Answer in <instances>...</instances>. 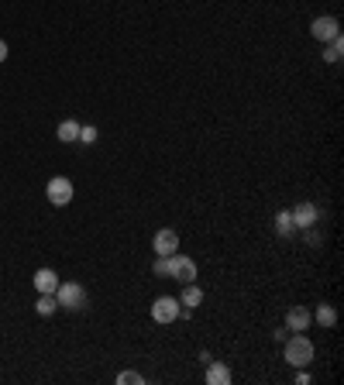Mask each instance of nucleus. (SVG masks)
Returning <instances> with one entry per match:
<instances>
[{
  "instance_id": "nucleus-1",
  "label": "nucleus",
  "mask_w": 344,
  "mask_h": 385,
  "mask_svg": "<svg viewBox=\"0 0 344 385\" xmlns=\"http://www.w3.org/2000/svg\"><path fill=\"white\" fill-rule=\"evenodd\" d=\"M313 354H317V347H313V341L303 337V334H289L286 341H283V358H286L293 368H306L313 361Z\"/></svg>"
},
{
  "instance_id": "nucleus-2",
  "label": "nucleus",
  "mask_w": 344,
  "mask_h": 385,
  "mask_svg": "<svg viewBox=\"0 0 344 385\" xmlns=\"http://www.w3.org/2000/svg\"><path fill=\"white\" fill-rule=\"evenodd\" d=\"M45 196H49L52 207H69L73 196H76V186H73V179H66V175H52L49 186H45Z\"/></svg>"
},
{
  "instance_id": "nucleus-3",
  "label": "nucleus",
  "mask_w": 344,
  "mask_h": 385,
  "mask_svg": "<svg viewBox=\"0 0 344 385\" xmlns=\"http://www.w3.org/2000/svg\"><path fill=\"white\" fill-rule=\"evenodd\" d=\"M56 299H59V309H83L86 307V289L79 282H59Z\"/></svg>"
},
{
  "instance_id": "nucleus-4",
  "label": "nucleus",
  "mask_w": 344,
  "mask_h": 385,
  "mask_svg": "<svg viewBox=\"0 0 344 385\" xmlns=\"http://www.w3.org/2000/svg\"><path fill=\"white\" fill-rule=\"evenodd\" d=\"M183 317V307H179V299L176 296H158L152 303V320L155 324H176Z\"/></svg>"
},
{
  "instance_id": "nucleus-5",
  "label": "nucleus",
  "mask_w": 344,
  "mask_h": 385,
  "mask_svg": "<svg viewBox=\"0 0 344 385\" xmlns=\"http://www.w3.org/2000/svg\"><path fill=\"white\" fill-rule=\"evenodd\" d=\"M310 35L317 41H334L341 38V21L334 18V14H320V18H313V24H310Z\"/></svg>"
},
{
  "instance_id": "nucleus-6",
  "label": "nucleus",
  "mask_w": 344,
  "mask_h": 385,
  "mask_svg": "<svg viewBox=\"0 0 344 385\" xmlns=\"http://www.w3.org/2000/svg\"><path fill=\"white\" fill-rule=\"evenodd\" d=\"M169 279H176V282H196V262L193 258H186V255H169Z\"/></svg>"
},
{
  "instance_id": "nucleus-7",
  "label": "nucleus",
  "mask_w": 344,
  "mask_h": 385,
  "mask_svg": "<svg viewBox=\"0 0 344 385\" xmlns=\"http://www.w3.org/2000/svg\"><path fill=\"white\" fill-rule=\"evenodd\" d=\"M152 248H155V255L169 258V255H176V251H179V234L172 231V227H162V231H155Z\"/></svg>"
},
{
  "instance_id": "nucleus-8",
  "label": "nucleus",
  "mask_w": 344,
  "mask_h": 385,
  "mask_svg": "<svg viewBox=\"0 0 344 385\" xmlns=\"http://www.w3.org/2000/svg\"><path fill=\"white\" fill-rule=\"evenodd\" d=\"M289 217H293V227H296V231H310V227L317 224V207H313V203H296V207L289 210Z\"/></svg>"
},
{
  "instance_id": "nucleus-9",
  "label": "nucleus",
  "mask_w": 344,
  "mask_h": 385,
  "mask_svg": "<svg viewBox=\"0 0 344 385\" xmlns=\"http://www.w3.org/2000/svg\"><path fill=\"white\" fill-rule=\"evenodd\" d=\"M310 324H313V313H310L306 307H293V309L286 313V330H293V334L306 330Z\"/></svg>"
},
{
  "instance_id": "nucleus-10",
  "label": "nucleus",
  "mask_w": 344,
  "mask_h": 385,
  "mask_svg": "<svg viewBox=\"0 0 344 385\" xmlns=\"http://www.w3.org/2000/svg\"><path fill=\"white\" fill-rule=\"evenodd\" d=\"M59 282H62V279H59L56 269H39L35 272V289H39V292H52V296H56Z\"/></svg>"
},
{
  "instance_id": "nucleus-11",
  "label": "nucleus",
  "mask_w": 344,
  "mask_h": 385,
  "mask_svg": "<svg viewBox=\"0 0 344 385\" xmlns=\"http://www.w3.org/2000/svg\"><path fill=\"white\" fill-rule=\"evenodd\" d=\"M200 303H203V289L196 286V282H186L183 292H179V307H183V309H196Z\"/></svg>"
},
{
  "instance_id": "nucleus-12",
  "label": "nucleus",
  "mask_w": 344,
  "mask_h": 385,
  "mask_svg": "<svg viewBox=\"0 0 344 385\" xmlns=\"http://www.w3.org/2000/svg\"><path fill=\"white\" fill-rule=\"evenodd\" d=\"M207 385H231V368L221 361H207Z\"/></svg>"
},
{
  "instance_id": "nucleus-13",
  "label": "nucleus",
  "mask_w": 344,
  "mask_h": 385,
  "mask_svg": "<svg viewBox=\"0 0 344 385\" xmlns=\"http://www.w3.org/2000/svg\"><path fill=\"white\" fill-rule=\"evenodd\" d=\"M313 320H317L320 327H334V324H338V309L330 307V303H320L317 313H313Z\"/></svg>"
},
{
  "instance_id": "nucleus-14",
  "label": "nucleus",
  "mask_w": 344,
  "mask_h": 385,
  "mask_svg": "<svg viewBox=\"0 0 344 385\" xmlns=\"http://www.w3.org/2000/svg\"><path fill=\"white\" fill-rule=\"evenodd\" d=\"M56 138L62 141V145H73V141L79 138V124H76V120H62V124H59V131H56Z\"/></svg>"
},
{
  "instance_id": "nucleus-15",
  "label": "nucleus",
  "mask_w": 344,
  "mask_h": 385,
  "mask_svg": "<svg viewBox=\"0 0 344 385\" xmlns=\"http://www.w3.org/2000/svg\"><path fill=\"white\" fill-rule=\"evenodd\" d=\"M35 309H39V317H52L59 309V299L52 296V292H39V303H35Z\"/></svg>"
},
{
  "instance_id": "nucleus-16",
  "label": "nucleus",
  "mask_w": 344,
  "mask_h": 385,
  "mask_svg": "<svg viewBox=\"0 0 344 385\" xmlns=\"http://www.w3.org/2000/svg\"><path fill=\"white\" fill-rule=\"evenodd\" d=\"M341 48H344V41H341V38L327 41V48H324V62H330V66H338V62H341Z\"/></svg>"
},
{
  "instance_id": "nucleus-17",
  "label": "nucleus",
  "mask_w": 344,
  "mask_h": 385,
  "mask_svg": "<svg viewBox=\"0 0 344 385\" xmlns=\"http://www.w3.org/2000/svg\"><path fill=\"white\" fill-rule=\"evenodd\" d=\"M275 231L283 234V237H289V234L296 231V227H293V217H289V210H279V217H275Z\"/></svg>"
},
{
  "instance_id": "nucleus-18",
  "label": "nucleus",
  "mask_w": 344,
  "mask_h": 385,
  "mask_svg": "<svg viewBox=\"0 0 344 385\" xmlns=\"http://www.w3.org/2000/svg\"><path fill=\"white\" fill-rule=\"evenodd\" d=\"M117 385H145V375L128 368V371H121V375H117Z\"/></svg>"
},
{
  "instance_id": "nucleus-19",
  "label": "nucleus",
  "mask_w": 344,
  "mask_h": 385,
  "mask_svg": "<svg viewBox=\"0 0 344 385\" xmlns=\"http://www.w3.org/2000/svg\"><path fill=\"white\" fill-rule=\"evenodd\" d=\"M76 141H79V145H93V141H96V128H90V124H86V128H79Z\"/></svg>"
},
{
  "instance_id": "nucleus-20",
  "label": "nucleus",
  "mask_w": 344,
  "mask_h": 385,
  "mask_svg": "<svg viewBox=\"0 0 344 385\" xmlns=\"http://www.w3.org/2000/svg\"><path fill=\"white\" fill-rule=\"evenodd\" d=\"M155 275H162V279H169V258H162V255H155Z\"/></svg>"
},
{
  "instance_id": "nucleus-21",
  "label": "nucleus",
  "mask_w": 344,
  "mask_h": 385,
  "mask_svg": "<svg viewBox=\"0 0 344 385\" xmlns=\"http://www.w3.org/2000/svg\"><path fill=\"white\" fill-rule=\"evenodd\" d=\"M296 385H310V375H306L303 368H300V375H296Z\"/></svg>"
},
{
  "instance_id": "nucleus-22",
  "label": "nucleus",
  "mask_w": 344,
  "mask_h": 385,
  "mask_svg": "<svg viewBox=\"0 0 344 385\" xmlns=\"http://www.w3.org/2000/svg\"><path fill=\"white\" fill-rule=\"evenodd\" d=\"M0 62H7V41L0 38Z\"/></svg>"
}]
</instances>
